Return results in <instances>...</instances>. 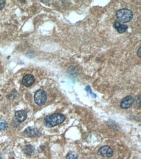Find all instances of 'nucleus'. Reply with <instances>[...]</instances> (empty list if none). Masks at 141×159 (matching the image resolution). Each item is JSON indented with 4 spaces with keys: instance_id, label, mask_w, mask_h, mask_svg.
<instances>
[{
    "instance_id": "1",
    "label": "nucleus",
    "mask_w": 141,
    "mask_h": 159,
    "mask_svg": "<svg viewBox=\"0 0 141 159\" xmlns=\"http://www.w3.org/2000/svg\"><path fill=\"white\" fill-rule=\"evenodd\" d=\"M65 120V117L60 114H54L50 116H46L44 119V123L47 127H55Z\"/></svg>"
},
{
    "instance_id": "2",
    "label": "nucleus",
    "mask_w": 141,
    "mask_h": 159,
    "mask_svg": "<svg viewBox=\"0 0 141 159\" xmlns=\"http://www.w3.org/2000/svg\"><path fill=\"white\" fill-rule=\"evenodd\" d=\"M116 16L119 22L124 23L131 21L133 18V14L130 9H122L118 10L117 12Z\"/></svg>"
},
{
    "instance_id": "3",
    "label": "nucleus",
    "mask_w": 141,
    "mask_h": 159,
    "mask_svg": "<svg viewBox=\"0 0 141 159\" xmlns=\"http://www.w3.org/2000/svg\"><path fill=\"white\" fill-rule=\"evenodd\" d=\"M34 99L36 104L42 106L44 104L47 100V94L46 91L42 89H39L37 91L34 95Z\"/></svg>"
},
{
    "instance_id": "4",
    "label": "nucleus",
    "mask_w": 141,
    "mask_h": 159,
    "mask_svg": "<svg viewBox=\"0 0 141 159\" xmlns=\"http://www.w3.org/2000/svg\"><path fill=\"white\" fill-rule=\"evenodd\" d=\"M98 153L104 157H111L112 156L113 151L111 147L108 146V145H105V146L99 148L98 151Z\"/></svg>"
},
{
    "instance_id": "5",
    "label": "nucleus",
    "mask_w": 141,
    "mask_h": 159,
    "mask_svg": "<svg viewBox=\"0 0 141 159\" xmlns=\"http://www.w3.org/2000/svg\"><path fill=\"white\" fill-rule=\"evenodd\" d=\"M134 102V99L131 96H127L120 102V107L122 109H127L131 107Z\"/></svg>"
},
{
    "instance_id": "6",
    "label": "nucleus",
    "mask_w": 141,
    "mask_h": 159,
    "mask_svg": "<svg viewBox=\"0 0 141 159\" xmlns=\"http://www.w3.org/2000/svg\"><path fill=\"white\" fill-rule=\"evenodd\" d=\"M35 82V78L32 75H26L22 79L23 84L26 87H29Z\"/></svg>"
},
{
    "instance_id": "7",
    "label": "nucleus",
    "mask_w": 141,
    "mask_h": 159,
    "mask_svg": "<svg viewBox=\"0 0 141 159\" xmlns=\"http://www.w3.org/2000/svg\"><path fill=\"white\" fill-rule=\"evenodd\" d=\"M25 134L31 137H37L40 136V131L36 129V128H32V127H28L25 130Z\"/></svg>"
},
{
    "instance_id": "8",
    "label": "nucleus",
    "mask_w": 141,
    "mask_h": 159,
    "mask_svg": "<svg viewBox=\"0 0 141 159\" xmlns=\"http://www.w3.org/2000/svg\"><path fill=\"white\" fill-rule=\"evenodd\" d=\"M15 117L18 122L22 123L27 119L28 115H27V113L24 110H20L16 112Z\"/></svg>"
},
{
    "instance_id": "9",
    "label": "nucleus",
    "mask_w": 141,
    "mask_h": 159,
    "mask_svg": "<svg viewBox=\"0 0 141 159\" xmlns=\"http://www.w3.org/2000/svg\"><path fill=\"white\" fill-rule=\"evenodd\" d=\"M114 28H115L119 34H123L127 30V26L126 25L121 24L119 22H115L114 23Z\"/></svg>"
},
{
    "instance_id": "10",
    "label": "nucleus",
    "mask_w": 141,
    "mask_h": 159,
    "mask_svg": "<svg viewBox=\"0 0 141 159\" xmlns=\"http://www.w3.org/2000/svg\"><path fill=\"white\" fill-rule=\"evenodd\" d=\"M23 151L25 153V154L28 155H32L33 153H35V149L31 145H25V146L23 149Z\"/></svg>"
},
{
    "instance_id": "11",
    "label": "nucleus",
    "mask_w": 141,
    "mask_h": 159,
    "mask_svg": "<svg viewBox=\"0 0 141 159\" xmlns=\"http://www.w3.org/2000/svg\"><path fill=\"white\" fill-rule=\"evenodd\" d=\"M8 128V125L3 119H0V130H4Z\"/></svg>"
},
{
    "instance_id": "12",
    "label": "nucleus",
    "mask_w": 141,
    "mask_h": 159,
    "mask_svg": "<svg viewBox=\"0 0 141 159\" xmlns=\"http://www.w3.org/2000/svg\"><path fill=\"white\" fill-rule=\"evenodd\" d=\"M66 159H78L77 155L74 152H70L66 157Z\"/></svg>"
},
{
    "instance_id": "13",
    "label": "nucleus",
    "mask_w": 141,
    "mask_h": 159,
    "mask_svg": "<svg viewBox=\"0 0 141 159\" xmlns=\"http://www.w3.org/2000/svg\"><path fill=\"white\" fill-rule=\"evenodd\" d=\"M85 90H86V91H87V93H89L90 95H91L93 98H96V95H95V93H93L92 92L91 88H90V87L89 85L86 86V88H85Z\"/></svg>"
},
{
    "instance_id": "14",
    "label": "nucleus",
    "mask_w": 141,
    "mask_h": 159,
    "mask_svg": "<svg viewBox=\"0 0 141 159\" xmlns=\"http://www.w3.org/2000/svg\"><path fill=\"white\" fill-rule=\"evenodd\" d=\"M5 5V0H0V9H2L4 8Z\"/></svg>"
},
{
    "instance_id": "15",
    "label": "nucleus",
    "mask_w": 141,
    "mask_h": 159,
    "mask_svg": "<svg viewBox=\"0 0 141 159\" xmlns=\"http://www.w3.org/2000/svg\"><path fill=\"white\" fill-rule=\"evenodd\" d=\"M140 51H141V50H140V47H139V50H138V52H137V54H138V56H139V57H140V56H141Z\"/></svg>"
}]
</instances>
